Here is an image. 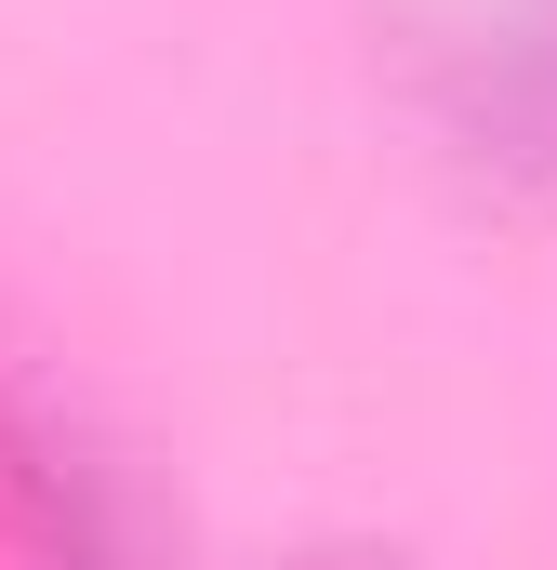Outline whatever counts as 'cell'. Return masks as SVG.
<instances>
[{"instance_id":"1","label":"cell","mask_w":557,"mask_h":570,"mask_svg":"<svg viewBox=\"0 0 557 570\" xmlns=\"http://www.w3.org/2000/svg\"><path fill=\"white\" fill-rule=\"evenodd\" d=\"M278 570H412V558H372V544H319V558H278Z\"/></svg>"}]
</instances>
